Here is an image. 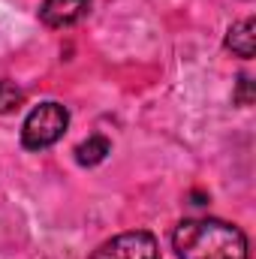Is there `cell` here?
Masks as SVG:
<instances>
[{"label":"cell","mask_w":256,"mask_h":259,"mask_svg":"<svg viewBox=\"0 0 256 259\" xmlns=\"http://www.w3.org/2000/svg\"><path fill=\"white\" fill-rule=\"evenodd\" d=\"M226 49L244 61H250L256 52V21L253 18H244V21H235L229 30H226Z\"/></svg>","instance_id":"5b68a950"},{"label":"cell","mask_w":256,"mask_h":259,"mask_svg":"<svg viewBox=\"0 0 256 259\" xmlns=\"http://www.w3.org/2000/svg\"><path fill=\"white\" fill-rule=\"evenodd\" d=\"M66 127H69V112H66L61 103H55V100L39 103V106L24 118L21 145H24L27 151H46V148H52L55 142L64 139Z\"/></svg>","instance_id":"7a4b0ae2"},{"label":"cell","mask_w":256,"mask_h":259,"mask_svg":"<svg viewBox=\"0 0 256 259\" xmlns=\"http://www.w3.org/2000/svg\"><path fill=\"white\" fill-rule=\"evenodd\" d=\"M235 103H238V106H250V103H253V81H250L247 75H241V78H238V88H235Z\"/></svg>","instance_id":"ba28073f"},{"label":"cell","mask_w":256,"mask_h":259,"mask_svg":"<svg viewBox=\"0 0 256 259\" xmlns=\"http://www.w3.org/2000/svg\"><path fill=\"white\" fill-rule=\"evenodd\" d=\"M91 259H163L160 256V244L151 232L136 229V232H121L109 241H103Z\"/></svg>","instance_id":"3957f363"},{"label":"cell","mask_w":256,"mask_h":259,"mask_svg":"<svg viewBox=\"0 0 256 259\" xmlns=\"http://www.w3.org/2000/svg\"><path fill=\"white\" fill-rule=\"evenodd\" d=\"M24 106V91L6 78H0V115H9V112H18Z\"/></svg>","instance_id":"52a82bcc"},{"label":"cell","mask_w":256,"mask_h":259,"mask_svg":"<svg viewBox=\"0 0 256 259\" xmlns=\"http://www.w3.org/2000/svg\"><path fill=\"white\" fill-rule=\"evenodd\" d=\"M106 154H112V142H109L106 136H91V139H84V142L75 148L78 166H97V163L106 160Z\"/></svg>","instance_id":"8992f818"},{"label":"cell","mask_w":256,"mask_h":259,"mask_svg":"<svg viewBox=\"0 0 256 259\" xmlns=\"http://www.w3.org/2000/svg\"><path fill=\"white\" fill-rule=\"evenodd\" d=\"M91 12V0H42L39 21L46 27H72Z\"/></svg>","instance_id":"277c9868"},{"label":"cell","mask_w":256,"mask_h":259,"mask_svg":"<svg viewBox=\"0 0 256 259\" xmlns=\"http://www.w3.org/2000/svg\"><path fill=\"white\" fill-rule=\"evenodd\" d=\"M178 259H247V235L214 217L181 220L172 232Z\"/></svg>","instance_id":"6da1fadb"}]
</instances>
